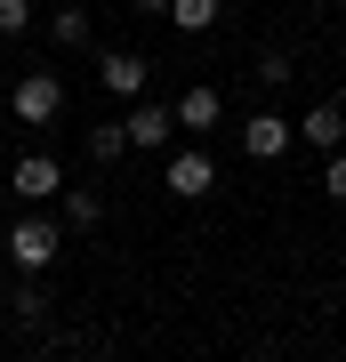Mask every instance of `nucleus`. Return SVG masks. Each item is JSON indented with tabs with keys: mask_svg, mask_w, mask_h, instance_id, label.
<instances>
[{
	"mask_svg": "<svg viewBox=\"0 0 346 362\" xmlns=\"http://www.w3.org/2000/svg\"><path fill=\"white\" fill-rule=\"evenodd\" d=\"M161 185H169L178 202H202V194H218V161H209L202 145H178V153L161 161Z\"/></svg>",
	"mask_w": 346,
	"mask_h": 362,
	"instance_id": "obj_3",
	"label": "nucleus"
},
{
	"mask_svg": "<svg viewBox=\"0 0 346 362\" xmlns=\"http://www.w3.org/2000/svg\"><path fill=\"white\" fill-rule=\"evenodd\" d=\"M16 314H25V322H49V290H40V274L16 282Z\"/></svg>",
	"mask_w": 346,
	"mask_h": 362,
	"instance_id": "obj_14",
	"label": "nucleus"
},
{
	"mask_svg": "<svg viewBox=\"0 0 346 362\" xmlns=\"http://www.w3.org/2000/svg\"><path fill=\"white\" fill-rule=\"evenodd\" d=\"M129 8H137V16H169V0H129Z\"/></svg>",
	"mask_w": 346,
	"mask_h": 362,
	"instance_id": "obj_17",
	"label": "nucleus"
},
{
	"mask_svg": "<svg viewBox=\"0 0 346 362\" xmlns=\"http://www.w3.org/2000/svg\"><path fill=\"white\" fill-rule=\"evenodd\" d=\"M298 137H306L314 153H346V105H306V113H298Z\"/></svg>",
	"mask_w": 346,
	"mask_h": 362,
	"instance_id": "obj_7",
	"label": "nucleus"
},
{
	"mask_svg": "<svg viewBox=\"0 0 346 362\" xmlns=\"http://www.w3.org/2000/svg\"><path fill=\"white\" fill-rule=\"evenodd\" d=\"M64 226H105V194H89V185H64Z\"/></svg>",
	"mask_w": 346,
	"mask_h": 362,
	"instance_id": "obj_11",
	"label": "nucleus"
},
{
	"mask_svg": "<svg viewBox=\"0 0 346 362\" xmlns=\"http://www.w3.org/2000/svg\"><path fill=\"white\" fill-rule=\"evenodd\" d=\"M145 73H154V65H145L137 49H105V57H97V81H105L113 97H137V89H145Z\"/></svg>",
	"mask_w": 346,
	"mask_h": 362,
	"instance_id": "obj_9",
	"label": "nucleus"
},
{
	"mask_svg": "<svg viewBox=\"0 0 346 362\" xmlns=\"http://www.w3.org/2000/svg\"><path fill=\"white\" fill-rule=\"evenodd\" d=\"M218 16H226V0H169V25L178 33H209Z\"/></svg>",
	"mask_w": 346,
	"mask_h": 362,
	"instance_id": "obj_10",
	"label": "nucleus"
},
{
	"mask_svg": "<svg viewBox=\"0 0 346 362\" xmlns=\"http://www.w3.org/2000/svg\"><path fill=\"white\" fill-rule=\"evenodd\" d=\"M25 25H33V0H0V40H16Z\"/></svg>",
	"mask_w": 346,
	"mask_h": 362,
	"instance_id": "obj_15",
	"label": "nucleus"
},
{
	"mask_svg": "<svg viewBox=\"0 0 346 362\" xmlns=\"http://www.w3.org/2000/svg\"><path fill=\"white\" fill-rule=\"evenodd\" d=\"M49 33H57V49H81V40H89V8H57Z\"/></svg>",
	"mask_w": 346,
	"mask_h": 362,
	"instance_id": "obj_13",
	"label": "nucleus"
},
{
	"mask_svg": "<svg viewBox=\"0 0 346 362\" xmlns=\"http://www.w3.org/2000/svg\"><path fill=\"white\" fill-rule=\"evenodd\" d=\"M57 250H64V226H57V218H16V226H8V258H16V274H49Z\"/></svg>",
	"mask_w": 346,
	"mask_h": 362,
	"instance_id": "obj_1",
	"label": "nucleus"
},
{
	"mask_svg": "<svg viewBox=\"0 0 346 362\" xmlns=\"http://www.w3.org/2000/svg\"><path fill=\"white\" fill-rule=\"evenodd\" d=\"M8 185H16V202H49V194H64V169H57L49 153H16Z\"/></svg>",
	"mask_w": 346,
	"mask_h": 362,
	"instance_id": "obj_6",
	"label": "nucleus"
},
{
	"mask_svg": "<svg viewBox=\"0 0 346 362\" xmlns=\"http://www.w3.org/2000/svg\"><path fill=\"white\" fill-rule=\"evenodd\" d=\"M8 113L25 121V129H49V121L64 113V81H57V73H25V81L8 89Z\"/></svg>",
	"mask_w": 346,
	"mask_h": 362,
	"instance_id": "obj_2",
	"label": "nucleus"
},
{
	"mask_svg": "<svg viewBox=\"0 0 346 362\" xmlns=\"http://www.w3.org/2000/svg\"><path fill=\"white\" fill-rule=\"evenodd\" d=\"M169 113H178V137H209V129H218V89H209V81H193Z\"/></svg>",
	"mask_w": 346,
	"mask_h": 362,
	"instance_id": "obj_8",
	"label": "nucleus"
},
{
	"mask_svg": "<svg viewBox=\"0 0 346 362\" xmlns=\"http://www.w3.org/2000/svg\"><path fill=\"white\" fill-rule=\"evenodd\" d=\"M290 145H298V121H282V113H250L242 121V153L250 161H282Z\"/></svg>",
	"mask_w": 346,
	"mask_h": 362,
	"instance_id": "obj_5",
	"label": "nucleus"
},
{
	"mask_svg": "<svg viewBox=\"0 0 346 362\" xmlns=\"http://www.w3.org/2000/svg\"><path fill=\"white\" fill-rule=\"evenodd\" d=\"M121 137H129V153H169V145H178V113H169V105H129Z\"/></svg>",
	"mask_w": 346,
	"mask_h": 362,
	"instance_id": "obj_4",
	"label": "nucleus"
},
{
	"mask_svg": "<svg viewBox=\"0 0 346 362\" xmlns=\"http://www.w3.org/2000/svg\"><path fill=\"white\" fill-rule=\"evenodd\" d=\"M322 194L346 209V153H330V161H322Z\"/></svg>",
	"mask_w": 346,
	"mask_h": 362,
	"instance_id": "obj_16",
	"label": "nucleus"
},
{
	"mask_svg": "<svg viewBox=\"0 0 346 362\" xmlns=\"http://www.w3.org/2000/svg\"><path fill=\"white\" fill-rule=\"evenodd\" d=\"M121 153H129L121 121H89V161H121Z\"/></svg>",
	"mask_w": 346,
	"mask_h": 362,
	"instance_id": "obj_12",
	"label": "nucleus"
}]
</instances>
